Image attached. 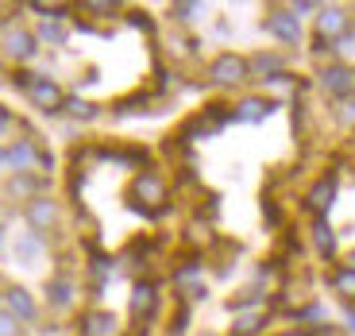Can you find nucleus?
I'll return each mask as SVG.
<instances>
[{
    "label": "nucleus",
    "mask_w": 355,
    "mask_h": 336,
    "mask_svg": "<svg viewBox=\"0 0 355 336\" xmlns=\"http://www.w3.org/2000/svg\"><path fill=\"white\" fill-rule=\"evenodd\" d=\"M81 336H120V321L108 310H93L81 321Z\"/></svg>",
    "instance_id": "11"
},
{
    "label": "nucleus",
    "mask_w": 355,
    "mask_h": 336,
    "mask_svg": "<svg viewBox=\"0 0 355 336\" xmlns=\"http://www.w3.org/2000/svg\"><path fill=\"white\" fill-rule=\"evenodd\" d=\"M0 336H19V321L12 313H0Z\"/></svg>",
    "instance_id": "24"
},
{
    "label": "nucleus",
    "mask_w": 355,
    "mask_h": 336,
    "mask_svg": "<svg viewBox=\"0 0 355 336\" xmlns=\"http://www.w3.org/2000/svg\"><path fill=\"white\" fill-rule=\"evenodd\" d=\"M248 66H251V74H259L263 81H275L278 74L286 70V58H282V54H270V51H266V54H255Z\"/></svg>",
    "instance_id": "13"
},
{
    "label": "nucleus",
    "mask_w": 355,
    "mask_h": 336,
    "mask_svg": "<svg viewBox=\"0 0 355 336\" xmlns=\"http://www.w3.org/2000/svg\"><path fill=\"white\" fill-rule=\"evenodd\" d=\"M320 85L329 89L332 97H352L355 93V70L347 62H332V66H324V70H320Z\"/></svg>",
    "instance_id": "5"
},
{
    "label": "nucleus",
    "mask_w": 355,
    "mask_h": 336,
    "mask_svg": "<svg viewBox=\"0 0 355 336\" xmlns=\"http://www.w3.org/2000/svg\"><path fill=\"white\" fill-rule=\"evenodd\" d=\"M12 194H16V197H27V201H31V194H35V190H39V182H35V178H31V174H16V178H12Z\"/></svg>",
    "instance_id": "19"
},
{
    "label": "nucleus",
    "mask_w": 355,
    "mask_h": 336,
    "mask_svg": "<svg viewBox=\"0 0 355 336\" xmlns=\"http://www.w3.org/2000/svg\"><path fill=\"white\" fill-rule=\"evenodd\" d=\"M0 128H8V108H0Z\"/></svg>",
    "instance_id": "29"
},
{
    "label": "nucleus",
    "mask_w": 355,
    "mask_h": 336,
    "mask_svg": "<svg viewBox=\"0 0 355 336\" xmlns=\"http://www.w3.org/2000/svg\"><path fill=\"white\" fill-rule=\"evenodd\" d=\"M85 12H105V16H108V12H120V4H101V0L93 4V0H89V4H85Z\"/></svg>",
    "instance_id": "27"
},
{
    "label": "nucleus",
    "mask_w": 355,
    "mask_h": 336,
    "mask_svg": "<svg viewBox=\"0 0 355 336\" xmlns=\"http://www.w3.org/2000/svg\"><path fill=\"white\" fill-rule=\"evenodd\" d=\"M266 31L278 39V43H302V24H297V16H293L290 8H278L266 16Z\"/></svg>",
    "instance_id": "6"
},
{
    "label": "nucleus",
    "mask_w": 355,
    "mask_h": 336,
    "mask_svg": "<svg viewBox=\"0 0 355 336\" xmlns=\"http://www.w3.org/2000/svg\"><path fill=\"white\" fill-rule=\"evenodd\" d=\"M46 294H51V305L62 310V305H70V301H73V283H70V278H54V283L46 286Z\"/></svg>",
    "instance_id": "17"
},
{
    "label": "nucleus",
    "mask_w": 355,
    "mask_h": 336,
    "mask_svg": "<svg viewBox=\"0 0 355 336\" xmlns=\"http://www.w3.org/2000/svg\"><path fill=\"white\" fill-rule=\"evenodd\" d=\"M347 267H352V271H355V251H352V255H347Z\"/></svg>",
    "instance_id": "32"
},
{
    "label": "nucleus",
    "mask_w": 355,
    "mask_h": 336,
    "mask_svg": "<svg viewBox=\"0 0 355 336\" xmlns=\"http://www.w3.org/2000/svg\"><path fill=\"white\" fill-rule=\"evenodd\" d=\"M27 224L35 232H51L58 224V201H51V197H31L27 201Z\"/></svg>",
    "instance_id": "8"
},
{
    "label": "nucleus",
    "mask_w": 355,
    "mask_h": 336,
    "mask_svg": "<svg viewBox=\"0 0 355 336\" xmlns=\"http://www.w3.org/2000/svg\"><path fill=\"white\" fill-rule=\"evenodd\" d=\"M332 201H336V174H324L317 186L309 190V209L317 212V221H324V217H329Z\"/></svg>",
    "instance_id": "9"
},
{
    "label": "nucleus",
    "mask_w": 355,
    "mask_h": 336,
    "mask_svg": "<svg viewBox=\"0 0 355 336\" xmlns=\"http://www.w3.org/2000/svg\"><path fill=\"white\" fill-rule=\"evenodd\" d=\"M332 286H336L344 298H355V271L352 267H340V271L332 274Z\"/></svg>",
    "instance_id": "18"
},
{
    "label": "nucleus",
    "mask_w": 355,
    "mask_h": 336,
    "mask_svg": "<svg viewBox=\"0 0 355 336\" xmlns=\"http://www.w3.org/2000/svg\"><path fill=\"white\" fill-rule=\"evenodd\" d=\"M197 12H201V4H174V19H182V24L197 19Z\"/></svg>",
    "instance_id": "23"
},
{
    "label": "nucleus",
    "mask_w": 355,
    "mask_h": 336,
    "mask_svg": "<svg viewBox=\"0 0 355 336\" xmlns=\"http://www.w3.org/2000/svg\"><path fill=\"white\" fill-rule=\"evenodd\" d=\"M290 12H302V16H305V12H317V4H309V0H297Z\"/></svg>",
    "instance_id": "28"
},
{
    "label": "nucleus",
    "mask_w": 355,
    "mask_h": 336,
    "mask_svg": "<svg viewBox=\"0 0 355 336\" xmlns=\"http://www.w3.org/2000/svg\"><path fill=\"white\" fill-rule=\"evenodd\" d=\"M347 24H352V16L344 8H336V4L317 8V39H324V43H332V39L347 43Z\"/></svg>",
    "instance_id": "4"
},
{
    "label": "nucleus",
    "mask_w": 355,
    "mask_h": 336,
    "mask_svg": "<svg viewBox=\"0 0 355 336\" xmlns=\"http://www.w3.org/2000/svg\"><path fill=\"white\" fill-rule=\"evenodd\" d=\"M340 120H344V124H347V120H355V97L340 101Z\"/></svg>",
    "instance_id": "25"
},
{
    "label": "nucleus",
    "mask_w": 355,
    "mask_h": 336,
    "mask_svg": "<svg viewBox=\"0 0 355 336\" xmlns=\"http://www.w3.org/2000/svg\"><path fill=\"white\" fill-rule=\"evenodd\" d=\"M159 305V294H155V283H135L132 286V317L135 321H147Z\"/></svg>",
    "instance_id": "10"
},
{
    "label": "nucleus",
    "mask_w": 355,
    "mask_h": 336,
    "mask_svg": "<svg viewBox=\"0 0 355 336\" xmlns=\"http://www.w3.org/2000/svg\"><path fill=\"white\" fill-rule=\"evenodd\" d=\"M132 205L143 212H159L162 205H166V182H162V174H155V170H143V174H135L132 182Z\"/></svg>",
    "instance_id": "2"
},
{
    "label": "nucleus",
    "mask_w": 355,
    "mask_h": 336,
    "mask_svg": "<svg viewBox=\"0 0 355 336\" xmlns=\"http://www.w3.org/2000/svg\"><path fill=\"white\" fill-rule=\"evenodd\" d=\"M275 101H263V97H248V101H240V108H236V120H251V124H255V120H263V116H270L275 112Z\"/></svg>",
    "instance_id": "14"
},
{
    "label": "nucleus",
    "mask_w": 355,
    "mask_h": 336,
    "mask_svg": "<svg viewBox=\"0 0 355 336\" xmlns=\"http://www.w3.org/2000/svg\"><path fill=\"white\" fill-rule=\"evenodd\" d=\"M16 81H19V89H24L27 97H31V105L43 108V112H58V108L66 105V93H62L58 81L39 78V74H19Z\"/></svg>",
    "instance_id": "1"
},
{
    "label": "nucleus",
    "mask_w": 355,
    "mask_h": 336,
    "mask_svg": "<svg viewBox=\"0 0 355 336\" xmlns=\"http://www.w3.org/2000/svg\"><path fill=\"white\" fill-rule=\"evenodd\" d=\"M39 39H46V43L58 47V43H66V27L58 24V19H46V24L39 27Z\"/></svg>",
    "instance_id": "20"
},
{
    "label": "nucleus",
    "mask_w": 355,
    "mask_h": 336,
    "mask_svg": "<svg viewBox=\"0 0 355 336\" xmlns=\"http://www.w3.org/2000/svg\"><path fill=\"white\" fill-rule=\"evenodd\" d=\"M347 328L355 333V313H352V310H347Z\"/></svg>",
    "instance_id": "30"
},
{
    "label": "nucleus",
    "mask_w": 355,
    "mask_h": 336,
    "mask_svg": "<svg viewBox=\"0 0 355 336\" xmlns=\"http://www.w3.org/2000/svg\"><path fill=\"white\" fill-rule=\"evenodd\" d=\"M39 251V236H24L19 240V255H35Z\"/></svg>",
    "instance_id": "26"
},
{
    "label": "nucleus",
    "mask_w": 355,
    "mask_h": 336,
    "mask_svg": "<svg viewBox=\"0 0 355 336\" xmlns=\"http://www.w3.org/2000/svg\"><path fill=\"white\" fill-rule=\"evenodd\" d=\"M0 162H8V155H4V151H0Z\"/></svg>",
    "instance_id": "33"
},
{
    "label": "nucleus",
    "mask_w": 355,
    "mask_h": 336,
    "mask_svg": "<svg viewBox=\"0 0 355 336\" xmlns=\"http://www.w3.org/2000/svg\"><path fill=\"white\" fill-rule=\"evenodd\" d=\"M259 328H263V317H259V313H248V317H240V321H236L232 336H255Z\"/></svg>",
    "instance_id": "22"
},
{
    "label": "nucleus",
    "mask_w": 355,
    "mask_h": 336,
    "mask_svg": "<svg viewBox=\"0 0 355 336\" xmlns=\"http://www.w3.org/2000/svg\"><path fill=\"white\" fill-rule=\"evenodd\" d=\"M313 244H317V251H320L324 259H332V255H336V236H332V228H329L324 221H317V224H313Z\"/></svg>",
    "instance_id": "16"
},
{
    "label": "nucleus",
    "mask_w": 355,
    "mask_h": 336,
    "mask_svg": "<svg viewBox=\"0 0 355 336\" xmlns=\"http://www.w3.org/2000/svg\"><path fill=\"white\" fill-rule=\"evenodd\" d=\"M4 298H8V313H12L16 321H35L39 305H35V298H31V294H27L24 286H12V290L4 294Z\"/></svg>",
    "instance_id": "12"
},
{
    "label": "nucleus",
    "mask_w": 355,
    "mask_h": 336,
    "mask_svg": "<svg viewBox=\"0 0 355 336\" xmlns=\"http://www.w3.org/2000/svg\"><path fill=\"white\" fill-rule=\"evenodd\" d=\"M209 78H213L216 85H240V81L251 78V66H248V58H243V54L224 51V54H216V58H213Z\"/></svg>",
    "instance_id": "3"
},
{
    "label": "nucleus",
    "mask_w": 355,
    "mask_h": 336,
    "mask_svg": "<svg viewBox=\"0 0 355 336\" xmlns=\"http://www.w3.org/2000/svg\"><path fill=\"white\" fill-rule=\"evenodd\" d=\"M62 108H66L70 116H78V120H93V116H97V108L89 105V101H81V97H70Z\"/></svg>",
    "instance_id": "21"
},
{
    "label": "nucleus",
    "mask_w": 355,
    "mask_h": 336,
    "mask_svg": "<svg viewBox=\"0 0 355 336\" xmlns=\"http://www.w3.org/2000/svg\"><path fill=\"white\" fill-rule=\"evenodd\" d=\"M8 162L16 167V174H27V170H31V162H39V151L31 147V140H19L16 147L8 151Z\"/></svg>",
    "instance_id": "15"
},
{
    "label": "nucleus",
    "mask_w": 355,
    "mask_h": 336,
    "mask_svg": "<svg viewBox=\"0 0 355 336\" xmlns=\"http://www.w3.org/2000/svg\"><path fill=\"white\" fill-rule=\"evenodd\" d=\"M39 51V39L27 31V27H19V24H12V27H4V54L8 58H31V54Z\"/></svg>",
    "instance_id": "7"
},
{
    "label": "nucleus",
    "mask_w": 355,
    "mask_h": 336,
    "mask_svg": "<svg viewBox=\"0 0 355 336\" xmlns=\"http://www.w3.org/2000/svg\"><path fill=\"white\" fill-rule=\"evenodd\" d=\"M282 336H309V333H302V328H293V333H282Z\"/></svg>",
    "instance_id": "31"
}]
</instances>
